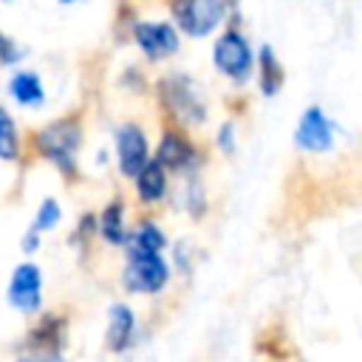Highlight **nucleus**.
<instances>
[{
	"label": "nucleus",
	"instance_id": "1",
	"mask_svg": "<svg viewBox=\"0 0 362 362\" xmlns=\"http://www.w3.org/2000/svg\"><path fill=\"white\" fill-rule=\"evenodd\" d=\"M82 141H85L82 119L76 113H65V116H57V119L45 122L42 127H37L28 139V150L40 161L54 167L65 181H74L79 175Z\"/></svg>",
	"mask_w": 362,
	"mask_h": 362
},
{
	"label": "nucleus",
	"instance_id": "2",
	"mask_svg": "<svg viewBox=\"0 0 362 362\" xmlns=\"http://www.w3.org/2000/svg\"><path fill=\"white\" fill-rule=\"evenodd\" d=\"M68 317L62 311H40L25 334L14 342L11 362H68Z\"/></svg>",
	"mask_w": 362,
	"mask_h": 362
},
{
	"label": "nucleus",
	"instance_id": "3",
	"mask_svg": "<svg viewBox=\"0 0 362 362\" xmlns=\"http://www.w3.org/2000/svg\"><path fill=\"white\" fill-rule=\"evenodd\" d=\"M158 102L161 107L181 124H201L206 119V105L201 99V88L187 74H167L158 79Z\"/></svg>",
	"mask_w": 362,
	"mask_h": 362
},
{
	"label": "nucleus",
	"instance_id": "4",
	"mask_svg": "<svg viewBox=\"0 0 362 362\" xmlns=\"http://www.w3.org/2000/svg\"><path fill=\"white\" fill-rule=\"evenodd\" d=\"M6 305L23 317L45 311V274L37 260H20L6 280Z\"/></svg>",
	"mask_w": 362,
	"mask_h": 362
},
{
	"label": "nucleus",
	"instance_id": "5",
	"mask_svg": "<svg viewBox=\"0 0 362 362\" xmlns=\"http://www.w3.org/2000/svg\"><path fill=\"white\" fill-rule=\"evenodd\" d=\"M122 286L130 294H158L170 283V266L153 252H124Z\"/></svg>",
	"mask_w": 362,
	"mask_h": 362
},
{
	"label": "nucleus",
	"instance_id": "6",
	"mask_svg": "<svg viewBox=\"0 0 362 362\" xmlns=\"http://www.w3.org/2000/svg\"><path fill=\"white\" fill-rule=\"evenodd\" d=\"M226 14V0H173V17L189 37H206Z\"/></svg>",
	"mask_w": 362,
	"mask_h": 362
},
{
	"label": "nucleus",
	"instance_id": "7",
	"mask_svg": "<svg viewBox=\"0 0 362 362\" xmlns=\"http://www.w3.org/2000/svg\"><path fill=\"white\" fill-rule=\"evenodd\" d=\"M113 144H116V164L124 178H136L139 170L150 161V144L144 130L136 122H124L113 130Z\"/></svg>",
	"mask_w": 362,
	"mask_h": 362
},
{
	"label": "nucleus",
	"instance_id": "8",
	"mask_svg": "<svg viewBox=\"0 0 362 362\" xmlns=\"http://www.w3.org/2000/svg\"><path fill=\"white\" fill-rule=\"evenodd\" d=\"M130 34L139 45V51L158 62V59H167L178 51V34L170 23H161V20H136L130 25Z\"/></svg>",
	"mask_w": 362,
	"mask_h": 362
},
{
	"label": "nucleus",
	"instance_id": "9",
	"mask_svg": "<svg viewBox=\"0 0 362 362\" xmlns=\"http://www.w3.org/2000/svg\"><path fill=\"white\" fill-rule=\"evenodd\" d=\"M212 59H215L218 71L226 74V76H232L235 82H243L249 76V71H252V48L246 42V37L238 34V31H226L215 42Z\"/></svg>",
	"mask_w": 362,
	"mask_h": 362
},
{
	"label": "nucleus",
	"instance_id": "10",
	"mask_svg": "<svg viewBox=\"0 0 362 362\" xmlns=\"http://www.w3.org/2000/svg\"><path fill=\"white\" fill-rule=\"evenodd\" d=\"M6 96L23 107V110H42L48 102V90L42 82V74L34 68H17L11 71L8 82H6Z\"/></svg>",
	"mask_w": 362,
	"mask_h": 362
},
{
	"label": "nucleus",
	"instance_id": "11",
	"mask_svg": "<svg viewBox=\"0 0 362 362\" xmlns=\"http://www.w3.org/2000/svg\"><path fill=\"white\" fill-rule=\"evenodd\" d=\"M294 141H297V147H303L308 153H325V150H331L334 130H331V122L325 119V113H322L320 105H311V107L303 110V116L297 122V130H294Z\"/></svg>",
	"mask_w": 362,
	"mask_h": 362
},
{
	"label": "nucleus",
	"instance_id": "12",
	"mask_svg": "<svg viewBox=\"0 0 362 362\" xmlns=\"http://www.w3.org/2000/svg\"><path fill=\"white\" fill-rule=\"evenodd\" d=\"M153 161H158L164 170H175V173H192V170L201 164L195 147H192L181 133H175V130H167V133L161 136Z\"/></svg>",
	"mask_w": 362,
	"mask_h": 362
},
{
	"label": "nucleus",
	"instance_id": "13",
	"mask_svg": "<svg viewBox=\"0 0 362 362\" xmlns=\"http://www.w3.org/2000/svg\"><path fill=\"white\" fill-rule=\"evenodd\" d=\"M136 339V314L127 303H113L107 308V331L105 342L110 354H124Z\"/></svg>",
	"mask_w": 362,
	"mask_h": 362
},
{
	"label": "nucleus",
	"instance_id": "14",
	"mask_svg": "<svg viewBox=\"0 0 362 362\" xmlns=\"http://www.w3.org/2000/svg\"><path fill=\"white\" fill-rule=\"evenodd\" d=\"M127 223H124V201L113 198L102 206V212H96V235L107 243V246H124L127 240Z\"/></svg>",
	"mask_w": 362,
	"mask_h": 362
},
{
	"label": "nucleus",
	"instance_id": "15",
	"mask_svg": "<svg viewBox=\"0 0 362 362\" xmlns=\"http://www.w3.org/2000/svg\"><path fill=\"white\" fill-rule=\"evenodd\" d=\"M25 158V139L14 113L0 105V164H23Z\"/></svg>",
	"mask_w": 362,
	"mask_h": 362
},
{
	"label": "nucleus",
	"instance_id": "16",
	"mask_svg": "<svg viewBox=\"0 0 362 362\" xmlns=\"http://www.w3.org/2000/svg\"><path fill=\"white\" fill-rule=\"evenodd\" d=\"M133 184H136V195H139L144 204H156V201H161L164 192H167V170H164L158 161L150 158V161L139 170V175L133 178Z\"/></svg>",
	"mask_w": 362,
	"mask_h": 362
},
{
	"label": "nucleus",
	"instance_id": "17",
	"mask_svg": "<svg viewBox=\"0 0 362 362\" xmlns=\"http://www.w3.org/2000/svg\"><path fill=\"white\" fill-rule=\"evenodd\" d=\"M164 246H167V235L153 221H141L136 229L127 232V240H124V252H153V255H161Z\"/></svg>",
	"mask_w": 362,
	"mask_h": 362
},
{
	"label": "nucleus",
	"instance_id": "18",
	"mask_svg": "<svg viewBox=\"0 0 362 362\" xmlns=\"http://www.w3.org/2000/svg\"><path fill=\"white\" fill-rule=\"evenodd\" d=\"M62 223V204L54 198V195H45L42 201H40V206H37V212H34V218H31V229L34 232H40V235H48V232H54L57 226Z\"/></svg>",
	"mask_w": 362,
	"mask_h": 362
},
{
	"label": "nucleus",
	"instance_id": "19",
	"mask_svg": "<svg viewBox=\"0 0 362 362\" xmlns=\"http://www.w3.org/2000/svg\"><path fill=\"white\" fill-rule=\"evenodd\" d=\"M280 85H283V68H280L274 51L269 45H263L260 48V90L266 96H274L280 90Z\"/></svg>",
	"mask_w": 362,
	"mask_h": 362
},
{
	"label": "nucleus",
	"instance_id": "20",
	"mask_svg": "<svg viewBox=\"0 0 362 362\" xmlns=\"http://www.w3.org/2000/svg\"><path fill=\"white\" fill-rule=\"evenodd\" d=\"M25 59H28V45L20 42L6 28H0V68H14L17 71Z\"/></svg>",
	"mask_w": 362,
	"mask_h": 362
},
{
	"label": "nucleus",
	"instance_id": "21",
	"mask_svg": "<svg viewBox=\"0 0 362 362\" xmlns=\"http://www.w3.org/2000/svg\"><path fill=\"white\" fill-rule=\"evenodd\" d=\"M93 235H96V212H82V215L76 218V223H74L71 235H68V243H71L74 249L85 252Z\"/></svg>",
	"mask_w": 362,
	"mask_h": 362
},
{
	"label": "nucleus",
	"instance_id": "22",
	"mask_svg": "<svg viewBox=\"0 0 362 362\" xmlns=\"http://www.w3.org/2000/svg\"><path fill=\"white\" fill-rule=\"evenodd\" d=\"M184 206L198 218L204 209H206V201H204V189H201V181L195 175L187 178V192H184Z\"/></svg>",
	"mask_w": 362,
	"mask_h": 362
},
{
	"label": "nucleus",
	"instance_id": "23",
	"mask_svg": "<svg viewBox=\"0 0 362 362\" xmlns=\"http://www.w3.org/2000/svg\"><path fill=\"white\" fill-rule=\"evenodd\" d=\"M40 249H42V235H40V232H34L31 226H25V232L20 235V252L25 255V260H31Z\"/></svg>",
	"mask_w": 362,
	"mask_h": 362
},
{
	"label": "nucleus",
	"instance_id": "24",
	"mask_svg": "<svg viewBox=\"0 0 362 362\" xmlns=\"http://www.w3.org/2000/svg\"><path fill=\"white\" fill-rule=\"evenodd\" d=\"M218 147L223 150V153H235V124L232 122H223L221 127H218Z\"/></svg>",
	"mask_w": 362,
	"mask_h": 362
},
{
	"label": "nucleus",
	"instance_id": "25",
	"mask_svg": "<svg viewBox=\"0 0 362 362\" xmlns=\"http://www.w3.org/2000/svg\"><path fill=\"white\" fill-rule=\"evenodd\" d=\"M57 3H62V6H74V3H85V0H57Z\"/></svg>",
	"mask_w": 362,
	"mask_h": 362
},
{
	"label": "nucleus",
	"instance_id": "26",
	"mask_svg": "<svg viewBox=\"0 0 362 362\" xmlns=\"http://www.w3.org/2000/svg\"><path fill=\"white\" fill-rule=\"evenodd\" d=\"M0 3H3V6H11V3H14V0H0Z\"/></svg>",
	"mask_w": 362,
	"mask_h": 362
}]
</instances>
